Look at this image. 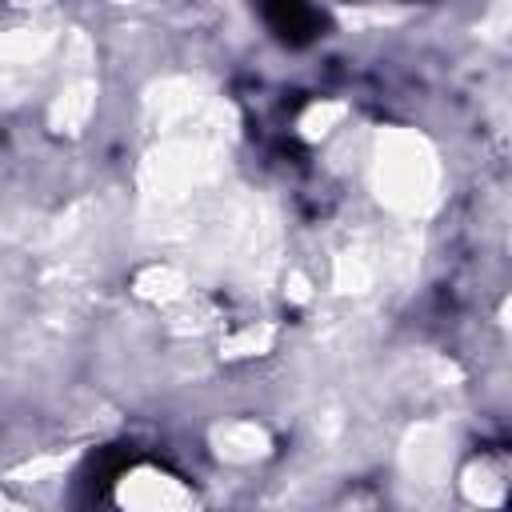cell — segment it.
<instances>
[{
    "mask_svg": "<svg viewBox=\"0 0 512 512\" xmlns=\"http://www.w3.org/2000/svg\"><path fill=\"white\" fill-rule=\"evenodd\" d=\"M264 16L292 44H304L316 36V12L308 8V0H264Z\"/></svg>",
    "mask_w": 512,
    "mask_h": 512,
    "instance_id": "obj_1",
    "label": "cell"
}]
</instances>
